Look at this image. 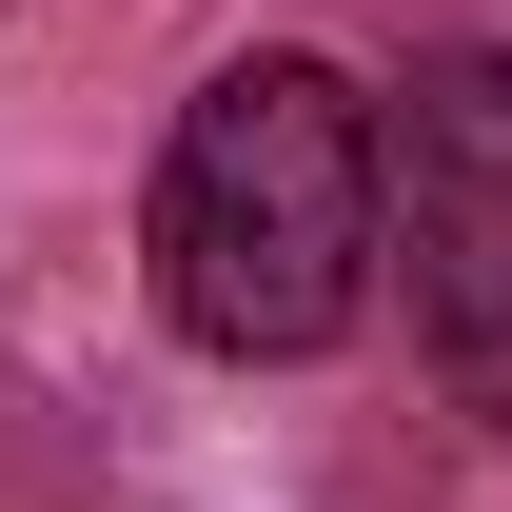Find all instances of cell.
<instances>
[{"mask_svg": "<svg viewBox=\"0 0 512 512\" xmlns=\"http://www.w3.org/2000/svg\"><path fill=\"white\" fill-rule=\"evenodd\" d=\"M375 237H414V335L434 375L512 434V60L453 40L375 119Z\"/></svg>", "mask_w": 512, "mask_h": 512, "instance_id": "2", "label": "cell"}, {"mask_svg": "<svg viewBox=\"0 0 512 512\" xmlns=\"http://www.w3.org/2000/svg\"><path fill=\"white\" fill-rule=\"evenodd\" d=\"M375 296V99L335 60H217L158 158V316L197 355H335Z\"/></svg>", "mask_w": 512, "mask_h": 512, "instance_id": "1", "label": "cell"}]
</instances>
